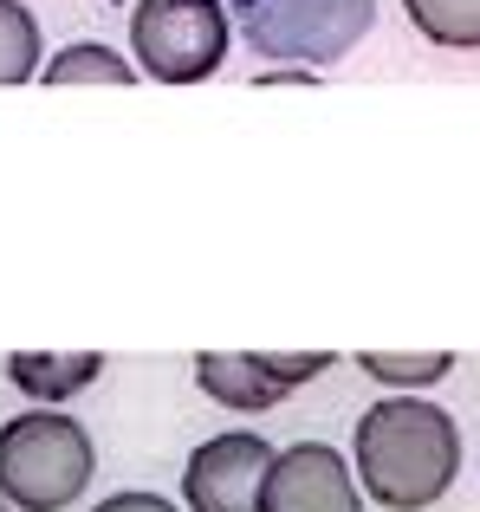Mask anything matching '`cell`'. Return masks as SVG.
Returning <instances> with one entry per match:
<instances>
[{"mask_svg": "<svg viewBox=\"0 0 480 512\" xmlns=\"http://www.w3.org/2000/svg\"><path fill=\"white\" fill-rule=\"evenodd\" d=\"M312 78H318V72H266L260 85H312Z\"/></svg>", "mask_w": 480, "mask_h": 512, "instance_id": "14", "label": "cell"}, {"mask_svg": "<svg viewBox=\"0 0 480 512\" xmlns=\"http://www.w3.org/2000/svg\"><path fill=\"white\" fill-rule=\"evenodd\" d=\"M357 487L390 512H422L435 506L461 474V428L448 409L422 396H383L357 415L351 435Z\"/></svg>", "mask_w": 480, "mask_h": 512, "instance_id": "1", "label": "cell"}, {"mask_svg": "<svg viewBox=\"0 0 480 512\" xmlns=\"http://www.w3.org/2000/svg\"><path fill=\"white\" fill-rule=\"evenodd\" d=\"M137 65L163 85H202L228 59V7L221 0H137L130 7Z\"/></svg>", "mask_w": 480, "mask_h": 512, "instance_id": "4", "label": "cell"}, {"mask_svg": "<svg viewBox=\"0 0 480 512\" xmlns=\"http://www.w3.org/2000/svg\"><path fill=\"white\" fill-rule=\"evenodd\" d=\"M0 512H13V506H7V500H0Z\"/></svg>", "mask_w": 480, "mask_h": 512, "instance_id": "15", "label": "cell"}, {"mask_svg": "<svg viewBox=\"0 0 480 512\" xmlns=\"http://www.w3.org/2000/svg\"><path fill=\"white\" fill-rule=\"evenodd\" d=\"M240 39L260 59L338 65L377 26V0H228Z\"/></svg>", "mask_w": 480, "mask_h": 512, "instance_id": "3", "label": "cell"}, {"mask_svg": "<svg viewBox=\"0 0 480 512\" xmlns=\"http://www.w3.org/2000/svg\"><path fill=\"white\" fill-rule=\"evenodd\" d=\"M91 474H98V448H91L85 422L59 415L52 402L0 422V500L20 512H65L85 500Z\"/></svg>", "mask_w": 480, "mask_h": 512, "instance_id": "2", "label": "cell"}, {"mask_svg": "<svg viewBox=\"0 0 480 512\" xmlns=\"http://www.w3.org/2000/svg\"><path fill=\"white\" fill-rule=\"evenodd\" d=\"M39 78H46V85H137L143 72H137L130 59H117L111 46H91V39H85V46L52 52Z\"/></svg>", "mask_w": 480, "mask_h": 512, "instance_id": "10", "label": "cell"}, {"mask_svg": "<svg viewBox=\"0 0 480 512\" xmlns=\"http://www.w3.org/2000/svg\"><path fill=\"white\" fill-rule=\"evenodd\" d=\"M357 370L377 376V383H390V389H429V383H442V376L455 370V350H422V357H390V350H364V357H357Z\"/></svg>", "mask_w": 480, "mask_h": 512, "instance_id": "12", "label": "cell"}, {"mask_svg": "<svg viewBox=\"0 0 480 512\" xmlns=\"http://www.w3.org/2000/svg\"><path fill=\"white\" fill-rule=\"evenodd\" d=\"M260 512H364V487H357L351 461L325 441H292L273 454Z\"/></svg>", "mask_w": 480, "mask_h": 512, "instance_id": "6", "label": "cell"}, {"mask_svg": "<svg viewBox=\"0 0 480 512\" xmlns=\"http://www.w3.org/2000/svg\"><path fill=\"white\" fill-rule=\"evenodd\" d=\"M403 13L429 46L480 52V0H403Z\"/></svg>", "mask_w": 480, "mask_h": 512, "instance_id": "9", "label": "cell"}, {"mask_svg": "<svg viewBox=\"0 0 480 512\" xmlns=\"http://www.w3.org/2000/svg\"><path fill=\"white\" fill-rule=\"evenodd\" d=\"M266 474H273V441L253 428H228L189 454L182 500H189V512H260Z\"/></svg>", "mask_w": 480, "mask_h": 512, "instance_id": "5", "label": "cell"}, {"mask_svg": "<svg viewBox=\"0 0 480 512\" xmlns=\"http://www.w3.org/2000/svg\"><path fill=\"white\" fill-rule=\"evenodd\" d=\"M98 512H176V506L163 493H111V500H98Z\"/></svg>", "mask_w": 480, "mask_h": 512, "instance_id": "13", "label": "cell"}, {"mask_svg": "<svg viewBox=\"0 0 480 512\" xmlns=\"http://www.w3.org/2000/svg\"><path fill=\"white\" fill-rule=\"evenodd\" d=\"M195 383H202V396H215L234 415H260L292 396L286 376H273L266 350H202L195 357Z\"/></svg>", "mask_w": 480, "mask_h": 512, "instance_id": "7", "label": "cell"}, {"mask_svg": "<svg viewBox=\"0 0 480 512\" xmlns=\"http://www.w3.org/2000/svg\"><path fill=\"white\" fill-rule=\"evenodd\" d=\"M39 78V20L20 0H0V85Z\"/></svg>", "mask_w": 480, "mask_h": 512, "instance_id": "11", "label": "cell"}, {"mask_svg": "<svg viewBox=\"0 0 480 512\" xmlns=\"http://www.w3.org/2000/svg\"><path fill=\"white\" fill-rule=\"evenodd\" d=\"M7 376H13V389H26L33 402H65V396L98 383L104 357L98 350H13Z\"/></svg>", "mask_w": 480, "mask_h": 512, "instance_id": "8", "label": "cell"}]
</instances>
